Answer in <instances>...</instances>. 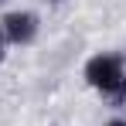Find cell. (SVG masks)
Here are the masks:
<instances>
[{
    "label": "cell",
    "mask_w": 126,
    "mask_h": 126,
    "mask_svg": "<svg viewBox=\"0 0 126 126\" xmlns=\"http://www.w3.org/2000/svg\"><path fill=\"white\" fill-rule=\"evenodd\" d=\"M0 62H3V41H0Z\"/></svg>",
    "instance_id": "obj_4"
},
{
    "label": "cell",
    "mask_w": 126,
    "mask_h": 126,
    "mask_svg": "<svg viewBox=\"0 0 126 126\" xmlns=\"http://www.w3.org/2000/svg\"><path fill=\"white\" fill-rule=\"evenodd\" d=\"M106 126H126V119H112V123H106Z\"/></svg>",
    "instance_id": "obj_3"
},
{
    "label": "cell",
    "mask_w": 126,
    "mask_h": 126,
    "mask_svg": "<svg viewBox=\"0 0 126 126\" xmlns=\"http://www.w3.org/2000/svg\"><path fill=\"white\" fill-rule=\"evenodd\" d=\"M85 79L92 89H99L112 106L126 102V75H123V62L116 55H95L85 65Z\"/></svg>",
    "instance_id": "obj_1"
},
{
    "label": "cell",
    "mask_w": 126,
    "mask_h": 126,
    "mask_svg": "<svg viewBox=\"0 0 126 126\" xmlns=\"http://www.w3.org/2000/svg\"><path fill=\"white\" fill-rule=\"evenodd\" d=\"M38 34V17L27 14V10H17V14H7L3 17V38L10 44H27Z\"/></svg>",
    "instance_id": "obj_2"
}]
</instances>
